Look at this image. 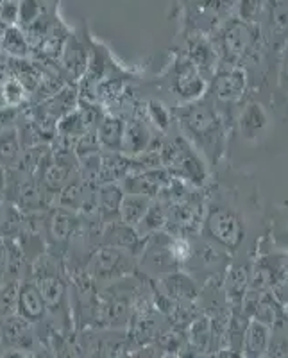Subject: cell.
Segmentation results:
<instances>
[{"label": "cell", "mask_w": 288, "mask_h": 358, "mask_svg": "<svg viewBox=\"0 0 288 358\" xmlns=\"http://www.w3.org/2000/svg\"><path fill=\"white\" fill-rule=\"evenodd\" d=\"M181 122L185 129L188 131L192 138L197 140L201 147L206 152H215L219 149V140L222 136L220 133V124L217 120L215 111L206 104H192L190 108L183 111Z\"/></svg>", "instance_id": "1"}, {"label": "cell", "mask_w": 288, "mask_h": 358, "mask_svg": "<svg viewBox=\"0 0 288 358\" xmlns=\"http://www.w3.org/2000/svg\"><path fill=\"white\" fill-rule=\"evenodd\" d=\"M206 229L213 241L231 251L238 249L240 244L244 242V224L235 212L227 208H213L208 213Z\"/></svg>", "instance_id": "2"}, {"label": "cell", "mask_w": 288, "mask_h": 358, "mask_svg": "<svg viewBox=\"0 0 288 358\" xmlns=\"http://www.w3.org/2000/svg\"><path fill=\"white\" fill-rule=\"evenodd\" d=\"M163 156H165L166 165L174 169L175 172H179L183 178L192 179L195 183H203V163L194 155V151H190V147H188V143L183 138H175L174 142L168 143L165 147Z\"/></svg>", "instance_id": "3"}, {"label": "cell", "mask_w": 288, "mask_h": 358, "mask_svg": "<svg viewBox=\"0 0 288 358\" xmlns=\"http://www.w3.org/2000/svg\"><path fill=\"white\" fill-rule=\"evenodd\" d=\"M127 265H129V260L124 257L120 249H104L92 262V273L99 280H113V278L129 273L131 267Z\"/></svg>", "instance_id": "4"}, {"label": "cell", "mask_w": 288, "mask_h": 358, "mask_svg": "<svg viewBox=\"0 0 288 358\" xmlns=\"http://www.w3.org/2000/svg\"><path fill=\"white\" fill-rule=\"evenodd\" d=\"M45 299L40 289L33 283H25L18 292V308L27 321H38L45 313Z\"/></svg>", "instance_id": "5"}, {"label": "cell", "mask_w": 288, "mask_h": 358, "mask_svg": "<svg viewBox=\"0 0 288 358\" xmlns=\"http://www.w3.org/2000/svg\"><path fill=\"white\" fill-rule=\"evenodd\" d=\"M268 344V328L265 322L254 321L249 324L244 337L245 355L249 357H261L267 351Z\"/></svg>", "instance_id": "6"}, {"label": "cell", "mask_w": 288, "mask_h": 358, "mask_svg": "<svg viewBox=\"0 0 288 358\" xmlns=\"http://www.w3.org/2000/svg\"><path fill=\"white\" fill-rule=\"evenodd\" d=\"M175 90L187 99H195L203 94V79L199 78L197 70L190 63H187V66H183V70L178 73V78H175Z\"/></svg>", "instance_id": "7"}, {"label": "cell", "mask_w": 288, "mask_h": 358, "mask_svg": "<svg viewBox=\"0 0 288 358\" xmlns=\"http://www.w3.org/2000/svg\"><path fill=\"white\" fill-rule=\"evenodd\" d=\"M38 289H40L41 296L45 299L47 306H59L62 299L65 296V287H63L62 280L54 273H43L38 278Z\"/></svg>", "instance_id": "8"}, {"label": "cell", "mask_w": 288, "mask_h": 358, "mask_svg": "<svg viewBox=\"0 0 288 358\" xmlns=\"http://www.w3.org/2000/svg\"><path fill=\"white\" fill-rule=\"evenodd\" d=\"M244 86V73L238 72V70H233V72L222 73L217 79V94H219L220 99H236L242 94Z\"/></svg>", "instance_id": "9"}, {"label": "cell", "mask_w": 288, "mask_h": 358, "mask_svg": "<svg viewBox=\"0 0 288 358\" xmlns=\"http://www.w3.org/2000/svg\"><path fill=\"white\" fill-rule=\"evenodd\" d=\"M120 213L126 224H138L147 215V199L138 196H129L120 203Z\"/></svg>", "instance_id": "10"}, {"label": "cell", "mask_w": 288, "mask_h": 358, "mask_svg": "<svg viewBox=\"0 0 288 358\" xmlns=\"http://www.w3.org/2000/svg\"><path fill=\"white\" fill-rule=\"evenodd\" d=\"M124 147L127 149V152H140L143 151L149 143V131L145 129L140 124H129L126 129V133L122 134Z\"/></svg>", "instance_id": "11"}, {"label": "cell", "mask_w": 288, "mask_h": 358, "mask_svg": "<svg viewBox=\"0 0 288 358\" xmlns=\"http://www.w3.org/2000/svg\"><path fill=\"white\" fill-rule=\"evenodd\" d=\"M122 126L118 122L117 118H111L108 117L102 122L101 126V140L106 143V145L115 147V145H120L122 143Z\"/></svg>", "instance_id": "12"}, {"label": "cell", "mask_w": 288, "mask_h": 358, "mask_svg": "<svg viewBox=\"0 0 288 358\" xmlns=\"http://www.w3.org/2000/svg\"><path fill=\"white\" fill-rule=\"evenodd\" d=\"M249 45V33L245 31V27H240V25H235V27L229 29V33L226 36V47L229 52L233 54H244L245 49Z\"/></svg>", "instance_id": "13"}, {"label": "cell", "mask_w": 288, "mask_h": 358, "mask_svg": "<svg viewBox=\"0 0 288 358\" xmlns=\"http://www.w3.org/2000/svg\"><path fill=\"white\" fill-rule=\"evenodd\" d=\"M264 124H265V115L264 111H261V108L256 106V104L249 106V110L245 111V115L242 117V129H244L247 134H252L258 129H261Z\"/></svg>", "instance_id": "14"}, {"label": "cell", "mask_w": 288, "mask_h": 358, "mask_svg": "<svg viewBox=\"0 0 288 358\" xmlns=\"http://www.w3.org/2000/svg\"><path fill=\"white\" fill-rule=\"evenodd\" d=\"M168 280H171V281H168L166 285H168V292H171V294H174V296H178V297H185V299H187V297L194 296L195 289H194V285H192L190 281H188V278L171 276Z\"/></svg>", "instance_id": "15"}, {"label": "cell", "mask_w": 288, "mask_h": 358, "mask_svg": "<svg viewBox=\"0 0 288 358\" xmlns=\"http://www.w3.org/2000/svg\"><path fill=\"white\" fill-rule=\"evenodd\" d=\"M101 203L104 206L106 212H117L120 210V203H122V194L115 187H106L101 194Z\"/></svg>", "instance_id": "16"}, {"label": "cell", "mask_w": 288, "mask_h": 358, "mask_svg": "<svg viewBox=\"0 0 288 358\" xmlns=\"http://www.w3.org/2000/svg\"><path fill=\"white\" fill-rule=\"evenodd\" d=\"M208 335H210V326H208L206 319L195 322L194 330H192V338H194V342H197L199 346H204L208 338H210Z\"/></svg>", "instance_id": "17"}, {"label": "cell", "mask_w": 288, "mask_h": 358, "mask_svg": "<svg viewBox=\"0 0 288 358\" xmlns=\"http://www.w3.org/2000/svg\"><path fill=\"white\" fill-rule=\"evenodd\" d=\"M38 13H40V9H38L36 0H22V4H20L22 20H25L31 24V20H34V18L38 17Z\"/></svg>", "instance_id": "18"}, {"label": "cell", "mask_w": 288, "mask_h": 358, "mask_svg": "<svg viewBox=\"0 0 288 358\" xmlns=\"http://www.w3.org/2000/svg\"><path fill=\"white\" fill-rule=\"evenodd\" d=\"M150 113H152V118L156 120V124H159L161 127L168 126V113H166L165 108L158 102H150Z\"/></svg>", "instance_id": "19"}, {"label": "cell", "mask_w": 288, "mask_h": 358, "mask_svg": "<svg viewBox=\"0 0 288 358\" xmlns=\"http://www.w3.org/2000/svg\"><path fill=\"white\" fill-rule=\"evenodd\" d=\"M0 158L2 159L15 158V142L6 143L4 138H0Z\"/></svg>", "instance_id": "20"}]
</instances>
